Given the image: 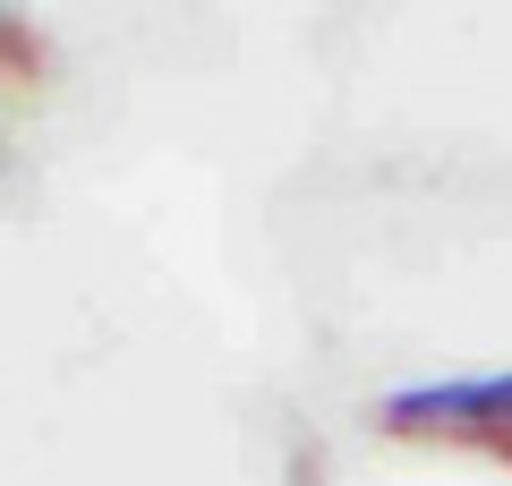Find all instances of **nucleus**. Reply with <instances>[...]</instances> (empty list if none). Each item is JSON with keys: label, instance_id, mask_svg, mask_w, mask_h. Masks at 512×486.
Returning a JSON list of instances; mask_svg holds the SVG:
<instances>
[{"label": "nucleus", "instance_id": "obj_1", "mask_svg": "<svg viewBox=\"0 0 512 486\" xmlns=\"http://www.w3.org/2000/svg\"><path fill=\"white\" fill-rule=\"evenodd\" d=\"M393 427H419V418H512V376H453V384H410V393L384 401Z\"/></svg>", "mask_w": 512, "mask_h": 486}]
</instances>
